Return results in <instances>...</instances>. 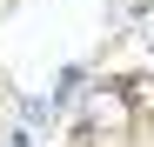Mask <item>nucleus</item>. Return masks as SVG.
Returning a JSON list of instances; mask_svg holds the SVG:
<instances>
[{
  "mask_svg": "<svg viewBox=\"0 0 154 147\" xmlns=\"http://www.w3.org/2000/svg\"><path fill=\"white\" fill-rule=\"evenodd\" d=\"M20 120H27V127H40V120H54V100H40V94H27V100H20Z\"/></svg>",
  "mask_w": 154,
  "mask_h": 147,
  "instance_id": "nucleus-1",
  "label": "nucleus"
},
{
  "mask_svg": "<svg viewBox=\"0 0 154 147\" xmlns=\"http://www.w3.org/2000/svg\"><path fill=\"white\" fill-rule=\"evenodd\" d=\"M7 147H34V127H14V134H7Z\"/></svg>",
  "mask_w": 154,
  "mask_h": 147,
  "instance_id": "nucleus-2",
  "label": "nucleus"
}]
</instances>
